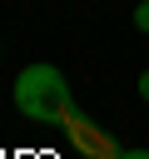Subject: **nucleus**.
<instances>
[{
  "label": "nucleus",
  "mask_w": 149,
  "mask_h": 159,
  "mask_svg": "<svg viewBox=\"0 0 149 159\" xmlns=\"http://www.w3.org/2000/svg\"><path fill=\"white\" fill-rule=\"evenodd\" d=\"M139 99H144V104H149V70H144V75H139Z\"/></svg>",
  "instance_id": "nucleus-4"
},
{
  "label": "nucleus",
  "mask_w": 149,
  "mask_h": 159,
  "mask_svg": "<svg viewBox=\"0 0 149 159\" xmlns=\"http://www.w3.org/2000/svg\"><path fill=\"white\" fill-rule=\"evenodd\" d=\"M134 30H139V35H149V0H139V5H134Z\"/></svg>",
  "instance_id": "nucleus-2"
},
{
  "label": "nucleus",
  "mask_w": 149,
  "mask_h": 159,
  "mask_svg": "<svg viewBox=\"0 0 149 159\" xmlns=\"http://www.w3.org/2000/svg\"><path fill=\"white\" fill-rule=\"evenodd\" d=\"M15 109L35 124H65L74 114L70 104V84L55 65H25L15 80Z\"/></svg>",
  "instance_id": "nucleus-1"
},
{
  "label": "nucleus",
  "mask_w": 149,
  "mask_h": 159,
  "mask_svg": "<svg viewBox=\"0 0 149 159\" xmlns=\"http://www.w3.org/2000/svg\"><path fill=\"white\" fill-rule=\"evenodd\" d=\"M119 159H149V149H119Z\"/></svg>",
  "instance_id": "nucleus-3"
}]
</instances>
